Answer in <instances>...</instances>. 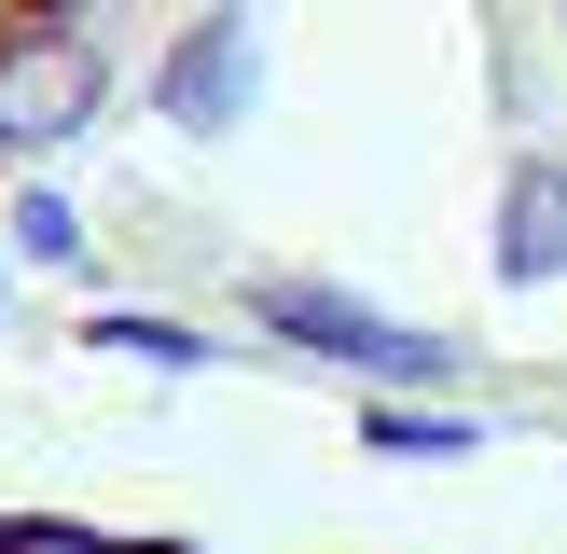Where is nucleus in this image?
<instances>
[{"mask_svg": "<svg viewBox=\"0 0 567 554\" xmlns=\"http://www.w3.org/2000/svg\"><path fill=\"white\" fill-rule=\"evenodd\" d=\"M0 554H567V443L181 319H0Z\"/></svg>", "mask_w": 567, "mask_h": 554, "instance_id": "nucleus-1", "label": "nucleus"}, {"mask_svg": "<svg viewBox=\"0 0 567 554\" xmlns=\"http://www.w3.org/2000/svg\"><path fill=\"white\" fill-rule=\"evenodd\" d=\"M111 28L125 0H0V166L42 153L111 70Z\"/></svg>", "mask_w": 567, "mask_h": 554, "instance_id": "nucleus-2", "label": "nucleus"}, {"mask_svg": "<svg viewBox=\"0 0 567 554\" xmlns=\"http://www.w3.org/2000/svg\"><path fill=\"white\" fill-rule=\"evenodd\" d=\"M540 55H554V98H567V0H540Z\"/></svg>", "mask_w": 567, "mask_h": 554, "instance_id": "nucleus-3", "label": "nucleus"}]
</instances>
